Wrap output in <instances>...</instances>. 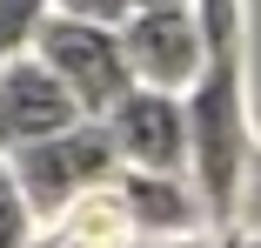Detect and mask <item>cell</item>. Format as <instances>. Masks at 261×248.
I'll list each match as a JSON object with an SVG mask.
<instances>
[{"label":"cell","instance_id":"8","mask_svg":"<svg viewBox=\"0 0 261 248\" xmlns=\"http://www.w3.org/2000/svg\"><path fill=\"white\" fill-rule=\"evenodd\" d=\"M47 20H54V0H0V67L27 61L47 34Z\"/></svg>","mask_w":261,"mask_h":248},{"label":"cell","instance_id":"9","mask_svg":"<svg viewBox=\"0 0 261 248\" xmlns=\"http://www.w3.org/2000/svg\"><path fill=\"white\" fill-rule=\"evenodd\" d=\"M54 14L94 20V27H127V20H134V0H54Z\"/></svg>","mask_w":261,"mask_h":248},{"label":"cell","instance_id":"4","mask_svg":"<svg viewBox=\"0 0 261 248\" xmlns=\"http://www.w3.org/2000/svg\"><path fill=\"white\" fill-rule=\"evenodd\" d=\"M121 40H127L134 81L154 94H194L207 74V34H201L194 7H141L121 27Z\"/></svg>","mask_w":261,"mask_h":248},{"label":"cell","instance_id":"10","mask_svg":"<svg viewBox=\"0 0 261 248\" xmlns=\"http://www.w3.org/2000/svg\"><path fill=\"white\" fill-rule=\"evenodd\" d=\"M234 235H241V241H261V155H254V168H248V181H241V208H234Z\"/></svg>","mask_w":261,"mask_h":248},{"label":"cell","instance_id":"7","mask_svg":"<svg viewBox=\"0 0 261 248\" xmlns=\"http://www.w3.org/2000/svg\"><path fill=\"white\" fill-rule=\"evenodd\" d=\"M134 241L141 235H134V215L121 202V181L81 194L74 208H61L54 221H40V235H34V248H134Z\"/></svg>","mask_w":261,"mask_h":248},{"label":"cell","instance_id":"6","mask_svg":"<svg viewBox=\"0 0 261 248\" xmlns=\"http://www.w3.org/2000/svg\"><path fill=\"white\" fill-rule=\"evenodd\" d=\"M121 202H127L141 241H201V235H221L194 175H121Z\"/></svg>","mask_w":261,"mask_h":248},{"label":"cell","instance_id":"11","mask_svg":"<svg viewBox=\"0 0 261 248\" xmlns=\"http://www.w3.org/2000/svg\"><path fill=\"white\" fill-rule=\"evenodd\" d=\"M221 235H201V241H134V248H215Z\"/></svg>","mask_w":261,"mask_h":248},{"label":"cell","instance_id":"2","mask_svg":"<svg viewBox=\"0 0 261 248\" xmlns=\"http://www.w3.org/2000/svg\"><path fill=\"white\" fill-rule=\"evenodd\" d=\"M34 54L54 67V81L81 101L87 121H108V114L127 101V94L141 87V81H134V61H127L121 27H94V20H67V14H54Z\"/></svg>","mask_w":261,"mask_h":248},{"label":"cell","instance_id":"12","mask_svg":"<svg viewBox=\"0 0 261 248\" xmlns=\"http://www.w3.org/2000/svg\"><path fill=\"white\" fill-rule=\"evenodd\" d=\"M141 7H194V0H134V14Z\"/></svg>","mask_w":261,"mask_h":248},{"label":"cell","instance_id":"5","mask_svg":"<svg viewBox=\"0 0 261 248\" xmlns=\"http://www.w3.org/2000/svg\"><path fill=\"white\" fill-rule=\"evenodd\" d=\"M81 121H87L81 101L54 81V67L40 54L0 67V161H14V155H27V147L54 141V134L81 128Z\"/></svg>","mask_w":261,"mask_h":248},{"label":"cell","instance_id":"3","mask_svg":"<svg viewBox=\"0 0 261 248\" xmlns=\"http://www.w3.org/2000/svg\"><path fill=\"white\" fill-rule=\"evenodd\" d=\"M100 128H108L114 155H121V175H194V121H188V94L134 87Z\"/></svg>","mask_w":261,"mask_h":248},{"label":"cell","instance_id":"1","mask_svg":"<svg viewBox=\"0 0 261 248\" xmlns=\"http://www.w3.org/2000/svg\"><path fill=\"white\" fill-rule=\"evenodd\" d=\"M0 168L14 175V188L27 194V208H34L40 221H54L61 208L81 202V194L121 181V155H114V141H108V128H100V121H81V128L40 141V147H27V155L0 161Z\"/></svg>","mask_w":261,"mask_h":248},{"label":"cell","instance_id":"13","mask_svg":"<svg viewBox=\"0 0 261 248\" xmlns=\"http://www.w3.org/2000/svg\"><path fill=\"white\" fill-rule=\"evenodd\" d=\"M215 248H241V235H221V241H215Z\"/></svg>","mask_w":261,"mask_h":248},{"label":"cell","instance_id":"14","mask_svg":"<svg viewBox=\"0 0 261 248\" xmlns=\"http://www.w3.org/2000/svg\"><path fill=\"white\" fill-rule=\"evenodd\" d=\"M241 248H261V241H241Z\"/></svg>","mask_w":261,"mask_h":248}]
</instances>
